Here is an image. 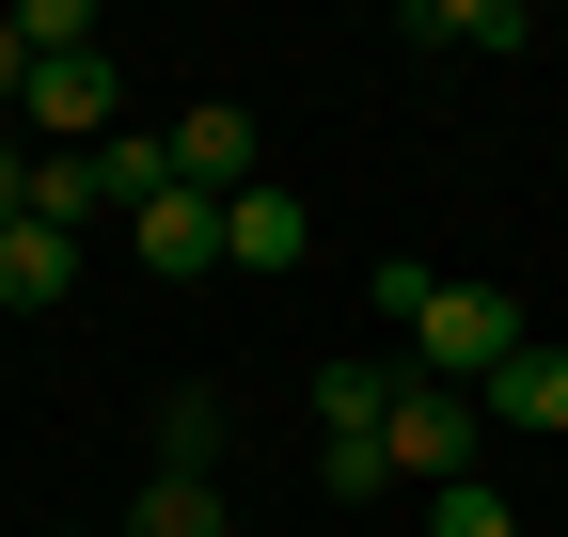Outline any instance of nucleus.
I'll return each mask as SVG.
<instances>
[{
	"mask_svg": "<svg viewBox=\"0 0 568 537\" xmlns=\"http://www.w3.org/2000/svg\"><path fill=\"white\" fill-rule=\"evenodd\" d=\"M0 222H32V159L17 143H0Z\"/></svg>",
	"mask_w": 568,
	"mask_h": 537,
	"instance_id": "dca6fc26",
	"label": "nucleus"
},
{
	"mask_svg": "<svg viewBox=\"0 0 568 537\" xmlns=\"http://www.w3.org/2000/svg\"><path fill=\"white\" fill-rule=\"evenodd\" d=\"M410 32H426V48H537L521 0H410Z\"/></svg>",
	"mask_w": 568,
	"mask_h": 537,
	"instance_id": "1a4fd4ad",
	"label": "nucleus"
},
{
	"mask_svg": "<svg viewBox=\"0 0 568 537\" xmlns=\"http://www.w3.org/2000/svg\"><path fill=\"white\" fill-rule=\"evenodd\" d=\"M395 412V364H316V427H379Z\"/></svg>",
	"mask_w": 568,
	"mask_h": 537,
	"instance_id": "ddd939ff",
	"label": "nucleus"
},
{
	"mask_svg": "<svg viewBox=\"0 0 568 537\" xmlns=\"http://www.w3.org/2000/svg\"><path fill=\"white\" fill-rule=\"evenodd\" d=\"M379 443H395V475H410V490H458V475H489V412H474V395H443V379H410V364H395V412H379Z\"/></svg>",
	"mask_w": 568,
	"mask_h": 537,
	"instance_id": "f03ea898",
	"label": "nucleus"
},
{
	"mask_svg": "<svg viewBox=\"0 0 568 537\" xmlns=\"http://www.w3.org/2000/svg\"><path fill=\"white\" fill-rule=\"evenodd\" d=\"M0 111H32V48H17V17H0Z\"/></svg>",
	"mask_w": 568,
	"mask_h": 537,
	"instance_id": "2eb2a0df",
	"label": "nucleus"
},
{
	"mask_svg": "<svg viewBox=\"0 0 568 537\" xmlns=\"http://www.w3.org/2000/svg\"><path fill=\"white\" fill-rule=\"evenodd\" d=\"M126 537H222V475H142Z\"/></svg>",
	"mask_w": 568,
	"mask_h": 537,
	"instance_id": "9b49d317",
	"label": "nucleus"
},
{
	"mask_svg": "<svg viewBox=\"0 0 568 537\" xmlns=\"http://www.w3.org/2000/svg\"><path fill=\"white\" fill-rule=\"evenodd\" d=\"M159 475H222V395H174V412H159Z\"/></svg>",
	"mask_w": 568,
	"mask_h": 537,
	"instance_id": "f8f14e48",
	"label": "nucleus"
},
{
	"mask_svg": "<svg viewBox=\"0 0 568 537\" xmlns=\"http://www.w3.org/2000/svg\"><path fill=\"white\" fill-rule=\"evenodd\" d=\"M32 126H48V159L111 143V126H126V80H111V48H80V63H32Z\"/></svg>",
	"mask_w": 568,
	"mask_h": 537,
	"instance_id": "20e7f679",
	"label": "nucleus"
},
{
	"mask_svg": "<svg viewBox=\"0 0 568 537\" xmlns=\"http://www.w3.org/2000/svg\"><path fill=\"white\" fill-rule=\"evenodd\" d=\"M426 537H521V506L489 475H458V490H426Z\"/></svg>",
	"mask_w": 568,
	"mask_h": 537,
	"instance_id": "4468645a",
	"label": "nucleus"
},
{
	"mask_svg": "<svg viewBox=\"0 0 568 537\" xmlns=\"http://www.w3.org/2000/svg\"><path fill=\"white\" fill-rule=\"evenodd\" d=\"M126 253L159 268V285H205V268H222V206H205V190H159V206H126Z\"/></svg>",
	"mask_w": 568,
	"mask_h": 537,
	"instance_id": "39448f33",
	"label": "nucleus"
},
{
	"mask_svg": "<svg viewBox=\"0 0 568 537\" xmlns=\"http://www.w3.org/2000/svg\"><path fill=\"white\" fill-rule=\"evenodd\" d=\"M301 253H316V206H301V190H268V174H253L237 206H222V268H301Z\"/></svg>",
	"mask_w": 568,
	"mask_h": 537,
	"instance_id": "423d86ee",
	"label": "nucleus"
},
{
	"mask_svg": "<svg viewBox=\"0 0 568 537\" xmlns=\"http://www.w3.org/2000/svg\"><path fill=\"white\" fill-rule=\"evenodd\" d=\"M63 285H80V237H63V222H0V301H17V316H48Z\"/></svg>",
	"mask_w": 568,
	"mask_h": 537,
	"instance_id": "6e6552de",
	"label": "nucleus"
},
{
	"mask_svg": "<svg viewBox=\"0 0 568 537\" xmlns=\"http://www.w3.org/2000/svg\"><path fill=\"white\" fill-rule=\"evenodd\" d=\"M316 490H332V506H379V490H395V443H379V427H316Z\"/></svg>",
	"mask_w": 568,
	"mask_h": 537,
	"instance_id": "9d476101",
	"label": "nucleus"
},
{
	"mask_svg": "<svg viewBox=\"0 0 568 537\" xmlns=\"http://www.w3.org/2000/svg\"><path fill=\"white\" fill-rule=\"evenodd\" d=\"M395 348H410V379H443V395H474L489 364H506V348H537V316H521L506 285H426Z\"/></svg>",
	"mask_w": 568,
	"mask_h": 537,
	"instance_id": "f257e3e1",
	"label": "nucleus"
},
{
	"mask_svg": "<svg viewBox=\"0 0 568 537\" xmlns=\"http://www.w3.org/2000/svg\"><path fill=\"white\" fill-rule=\"evenodd\" d=\"M474 412L489 427H568V348H506V364L474 379Z\"/></svg>",
	"mask_w": 568,
	"mask_h": 537,
	"instance_id": "0eeeda50",
	"label": "nucleus"
},
{
	"mask_svg": "<svg viewBox=\"0 0 568 537\" xmlns=\"http://www.w3.org/2000/svg\"><path fill=\"white\" fill-rule=\"evenodd\" d=\"M159 159H174V190H205V206H237V190H253V159H268V126H253L237 95H190V111L159 126Z\"/></svg>",
	"mask_w": 568,
	"mask_h": 537,
	"instance_id": "7ed1b4c3",
	"label": "nucleus"
}]
</instances>
